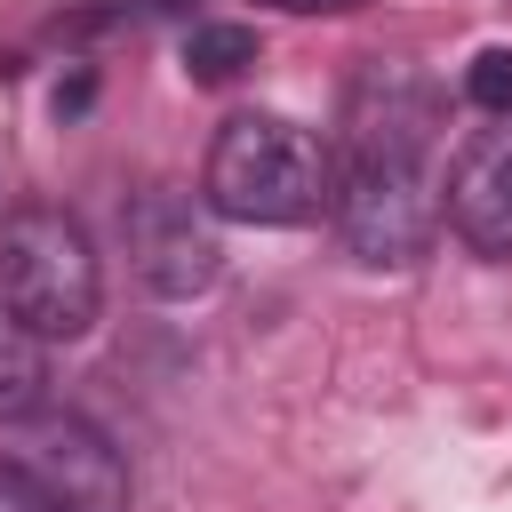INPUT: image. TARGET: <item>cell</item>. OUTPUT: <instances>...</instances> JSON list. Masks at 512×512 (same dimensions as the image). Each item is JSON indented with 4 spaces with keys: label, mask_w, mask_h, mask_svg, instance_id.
I'll list each match as a JSON object with an SVG mask.
<instances>
[{
    "label": "cell",
    "mask_w": 512,
    "mask_h": 512,
    "mask_svg": "<svg viewBox=\"0 0 512 512\" xmlns=\"http://www.w3.org/2000/svg\"><path fill=\"white\" fill-rule=\"evenodd\" d=\"M440 96L408 64H368L344 96V128L328 144V216L344 248L376 272H400L440 232V168H432Z\"/></svg>",
    "instance_id": "6da1fadb"
},
{
    "label": "cell",
    "mask_w": 512,
    "mask_h": 512,
    "mask_svg": "<svg viewBox=\"0 0 512 512\" xmlns=\"http://www.w3.org/2000/svg\"><path fill=\"white\" fill-rule=\"evenodd\" d=\"M200 200L224 224H312L328 208V144L280 112H232L208 144Z\"/></svg>",
    "instance_id": "7a4b0ae2"
},
{
    "label": "cell",
    "mask_w": 512,
    "mask_h": 512,
    "mask_svg": "<svg viewBox=\"0 0 512 512\" xmlns=\"http://www.w3.org/2000/svg\"><path fill=\"white\" fill-rule=\"evenodd\" d=\"M0 304L48 344L88 336L104 312V264H96L88 224L48 200L0 216Z\"/></svg>",
    "instance_id": "3957f363"
},
{
    "label": "cell",
    "mask_w": 512,
    "mask_h": 512,
    "mask_svg": "<svg viewBox=\"0 0 512 512\" xmlns=\"http://www.w3.org/2000/svg\"><path fill=\"white\" fill-rule=\"evenodd\" d=\"M120 240H128V272H136L152 296H168V304L208 296V288L224 280V240H216L208 200H192V192H176V184L136 192V200L120 208Z\"/></svg>",
    "instance_id": "277c9868"
},
{
    "label": "cell",
    "mask_w": 512,
    "mask_h": 512,
    "mask_svg": "<svg viewBox=\"0 0 512 512\" xmlns=\"http://www.w3.org/2000/svg\"><path fill=\"white\" fill-rule=\"evenodd\" d=\"M16 464L48 488L56 512H128L136 488H128V456L72 408H40L24 416V440H16Z\"/></svg>",
    "instance_id": "5b68a950"
},
{
    "label": "cell",
    "mask_w": 512,
    "mask_h": 512,
    "mask_svg": "<svg viewBox=\"0 0 512 512\" xmlns=\"http://www.w3.org/2000/svg\"><path fill=\"white\" fill-rule=\"evenodd\" d=\"M440 224L472 256H512V112L496 128H472L448 152L440 176Z\"/></svg>",
    "instance_id": "8992f818"
},
{
    "label": "cell",
    "mask_w": 512,
    "mask_h": 512,
    "mask_svg": "<svg viewBox=\"0 0 512 512\" xmlns=\"http://www.w3.org/2000/svg\"><path fill=\"white\" fill-rule=\"evenodd\" d=\"M48 408V336H32L0 304V424H24Z\"/></svg>",
    "instance_id": "52a82bcc"
},
{
    "label": "cell",
    "mask_w": 512,
    "mask_h": 512,
    "mask_svg": "<svg viewBox=\"0 0 512 512\" xmlns=\"http://www.w3.org/2000/svg\"><path fill=\"white\" fill-rule=\"evenodd\" d=\"M256 56H264V48H256V24H224V16H208V24L184 32V80H200V88L240 80Z\"/></svg>",
    "instance_id": "ba28073f"
},
{
    "label": "cell",
    "mask_w": 512,
    "mask_h": 512,
    "mask_svg": "<svg viewBox=\"0 0 512 512\" xmlns=\"http://www.w3.org/2000/svg\"><path fill=\"white\" fill-rule=\"evenodd\" d=\"M464 96H472L488 120H504V112H512V48H480V56L464 64Z\"/></svg>",
    "instance_id": "9c48e42d"
},
{
    "label": "cell",
    "mask_w": 512,
    "mask_h": 512,
    "mask_svg": "<svg viewBox=\"0 0 512 512\" xmlns=\"http://www.w3.org/2000/svg\"><path fill=\"white\" fill-rule=\"evenodd\" d=\"M152 16H176V0H96V8L72 16V32H136Z\"/></svg>",
    "instance_id": "30bf717a"
},
{
    "label": "cell",
    "mask_w": 512,
    "mask_h": 512,
    "mask_svg": "<svg viewBox=\"0 0 512 512\" xmlns=\"http://www.w3.org/2000/svg\"><path fill=\"white\" fill-rule=\"evenodd\" d=\"M0 512H56V504H48V488H40L16 456H0Z\"/></svg>",
    "instance_id": "8fae6325"
},
{
    "label": "cell",
    "mask_w": 512,
    "mask_h": 512,
    "mask_svg": "<svg viewBox=\"0 0 512 512\" xmlns=\"http://www.w3.org/2000/svg\"><path fill=\"white\" fill-rule=\"evenodd\" d=\"M264 8H288V16H352L368 0H264Z\"/></svg>",
    "instance_id": "7c38bea8"
}]
</instances>
